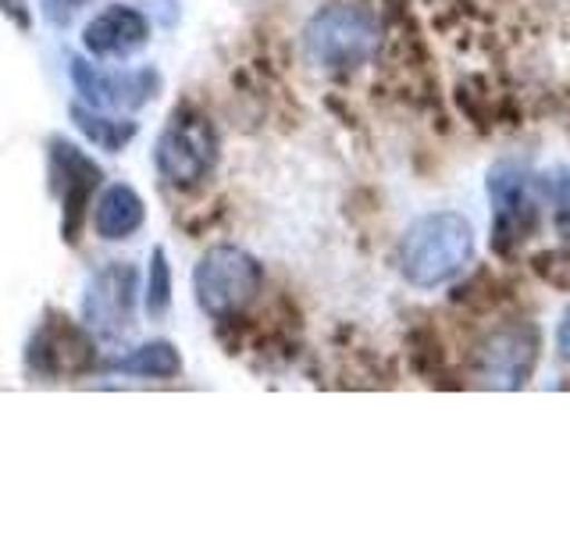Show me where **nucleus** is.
I'll use <instances>...</instances> for the list:
<instances>
[{"instance_id":"obj_3","label":"nucleus","mask_w":570,"mask_h":535,"mask_svg":"<svg viewBox=\"0 0 570 535\" xmlns=\"http://www.w3.org/2000/svg\"><path fill=\"white\" fill-rule=\"evenodd\" d=\"M157 172L168 178L171 186H193L218 165V133L207 115H200L196 107L183 104L175 107L171 118L165 121V129L157 136L154 147Z\"/></svg>"},{"instance_id":"obj_5","label":"nucleus","mask_w":570,"mask_h":535,"mask_svg":"<svg viewBox=\"0 0 570 535\" xmlns=\"http://www.w3.org/2000/svg\"><path fill=\"white\" fill-rule=\"evenodd\" d=\"M193 290L204 314L228 318L261 293V264L239 246H210L193 272Z\"/></svg>"},{"instance_id":"obj_1","label":"nucleus","mask_w":570,"mask_h":535,"mask_svg":"<svg viewBox=\"0 0 570 535\" xmlns=\"http://www.w3.org/2000/svg\"><path fill=\"white\" fill-rule=\"evenodd\" d=\"M474 257V228L456 211L424 214L403 232L400 240V272L417 290H435V285L456 279Z\"/></svg>"},{"instance_id":"obj_14","label":"nucleus","mask_w":570,"mask_h":535,"mask_svg":"<svg viewBox=\"0 0 570 535\" xmlns=\"http://www.w3.org/2000/svg\"><path fill=\"white\" fill-rule=\"evenodd\" d=\"M104 368L118 374H132V379H178L183 374V357H178L171 343L157 339V343H142L129 357H121V361H107Z\"/></svg>"},{"instance_id":"obj_7","label":"nucleus","mask_w":570,"mask_h":535,"mask_svg":"<svg viewBox=\"0 0 570 535\" xmlns=\"http://www.w3.org/2000/svg\"><path fill=\"white\" fill-rule=\"evenodd\" d=\"M542 332L531 321H510L492 329L474 350V374L489 389H521L539 368Z\"/></svg>"},{"instance_id":"obj_19","label":"nucleus","mask_w":570,"mask_h":535,"mask_svg":"<svg viewBox=\"0 0 570 535\" xmlns=\"http://www.w3.org/2000/svg\"><path fill=\"white\" fill-rule=\"evenodd\" d=\"M557 343H560V353H563V361L570 364V308L563 311L560 318V329H557Z\"/></svg>"},{"instance_id":"obj_2","label":"nucleus","mask_w":570,"mask_h":535,"mask_svg":"<svg viewBox=\"0 0 570 535\" xmlns=\"http://www.w3.org/2000/svg\"><path fill=\"white\" fill-rule=\"evenodd\" d=\"M382 40L379 18L361 4H328L303 29V54L325 71H353L374 58Z\"/></svg>"},{"instance_id":"obj_6","label":"nucleus","mask_w":570,"mask_h":535,"mask_svg":"<svg viewBox=\"0 0 570 535\" xmlns=\"http://www.w3.org/2000/svg\"><path fill=\"white\" fill-rule=\"evenodd\" d=\"M100 183H104V172L86 150H79L76 143L65 136L47 139V186L53 193V201L61 204L65 243L79 240L82 218H86V211L94 207Z\"/></svg>"},{"instance_id":"obj_18","label":"nucleus","mask_w":570,"mask_h":535,"mask_svg":"<svg viewBox=\"0 0 570 535\" xmlns=\"http://www.w3.org/2000/svg\"><path fill=\"white\" fill-rule=\"evenodd\" d=\"M0 8H4V14L11 18V22L22 29V32H29V26H32V18H29V8H26V0H0Z\"/></svg>"},{"instance_id":"obj_4","label":"nucleus","mask_w":570,"mask_h":535,"mask_svg":"<svg viewBox=\"0 0 570 535\" xmlns=\"http://www.w3.org/2000/svg\"><path fill=\"white\" fill-rule=\"evenodd\" d=\"M492 196V246L499 254H513L542 225V189L534 175L521 165H495L489 172Z\"/></svg>"},{"instance_id":"obj_8","label":"nucleus","mask_w":570,"mask_h":535,"mask_svg":"<svg viewBox=\"0 0 570 535\" xmlns=\"http://www.w3.org/2000/svg\"><path fill=\"white\" fill-rule=\"evenodd\" d=\"M26 364L43 379H71L97 364V347L82 325L65 314H47L26 343Z\"/></svg>"},{"instance_id":"obj_9","label":"nucleus","mask_w":570,"mask_h":535,"mask_svg":"<svg viewBox=\"0 0 570 535\" xmlns=\"http://www.w3.org/2000/svg\"><path fill=\"white\" fill-rule=\"evenodd\" d=\"M71 82H76L82 104L97 107V111H136V107L150 104L160 89V76L154 68L111 71L86 58L71 61Z\"/></svg>"},{"instance_id":"obj_11","label":"nucleus","mask_w":570,"mask_h":535,"mask_svg":"<svg viewBox=\"0 0 570 535\" xmlns=\"http://www.w3.org/2000/svg\"><path fill=\"white\" fill-rule=\"evenodd\" d=\"M82 43L100 61H125L150 43V22L136 8L111 4L82 29Z\"/></svg>"},{"instance_id":"obj_17","label":"nucleus","mask_w":570,"mask_h":535,"mask_svg":"<svg viewBox=\"0 0 570 535\" xmlns=\"http://www.w3.org/2000/svg\"><path fill=\"white\" fill-rule=\"evenodd\" d=\"M557 222L563 232H570V172H563L557 183Z\"/></svg>"},{"instance_id":"obj_10","label":"nucleus","mask_w":570,"mask_h":535,"mask_svg":"<svg viewBox=\"0 0 570 535\" xmlns=\"http://www.w3.org/2000/svg\"><path fill=\"white\" fill-rule=\"evenodd\" d=\"M136 285L139 272L129 261H111L89 275L82 293V325L97 332H125L136 318Z\"/></svg>"},{"instance_id":"obj_13","label":"nucleus","mask_w":570,"mask_h":535,"mask_svg":"<svg viewBox=\"0 0 570 535\" xmlns=\"http://www.w3.org/2000/svg\"><path fill=\"white\" fill-rule=\"evenodd\" d=\"M71 121H76V129L94 143V147L107 150V154H121L125 143H129L136 133H139V121L132 118H111L97 111V107H86V104H71Z\"/></svg>"},{"instance_id":"obj_12","label":"nucleus","mask_w":570,"mask_h":535,"mask_svg":"<svg viewBox=\"0 0 570 535\" xmlns=\"http://www.w3.org/2000/svg\"><path fill=\"white\" fill-rule=\"evenodd\" d=\"M142 222H147V204H142V196L132 186L111 183V186L97 189V196H94V228H97L100 240L121 243V240H129Z\"/></svg>"},{"instance_id":"obj_16","label":"nucleus","mask_w":570,"mask_h":535,"mask_svg":"<svg viewBox=\"0 0 570 535\" xmlns=\"http://www.w3.org/2000/svg\"><path fill=\"white\" fill-rule=\"evenodd\" d=\"M43 4V18L50 26L58 29H68L71 22H76V14L89 4V0H40Z\"/></svg>"},{"instance_id":"obj_15","label":"nucleus","mask_w":570,"mask_h":535,"mask_svg":"<svg viewBox=\"0 0 570 535\" xmlns=\"http://www.w3.org/2000/svg\"><path fill=\"white\" fill-rule=\"evenodd\" d=\"M171 308V264L160 246L150 254V282H147V318L160 321Z\"/></svg>"}]
</instances>
